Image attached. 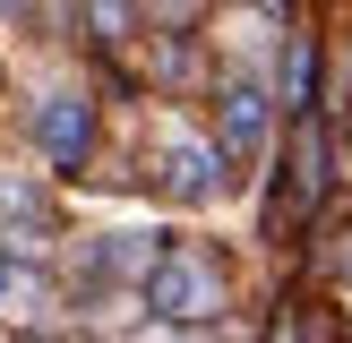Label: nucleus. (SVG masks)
I'll return each mask as SVG.
<instances>
[{"instance_id":"1","label":"nucleus","mask_w":352,"mask_h":343,"mask_svg":"<svg viewBox=\"0 0 352 343\" xmlns=\"http://www.w3.org/2000/svg\"><path fill=\"white\" fill-rule=\"evenodd\" d=\"M146 309H164L172 326H206L232 309V292H223V266L206 249H164L146 266Z\"/></svg>"},{"instance_id":"5","label":"nucleus","mask_w":352,"mask_h":343,"mask_svg":"<svg viewBox=\"0 0 352 343\" xmlns=\"http://www.w3.org/2000/svg\"><path fill=\"white\" fill-rule=\"evenodd\" d=\"M43 309H52L43 266H26V257H0V318H9V326H34Z\"/></svg>"},{"instance_id":"8","label":"nucleus","mask_w":352,"mask_h":343,"mask_svg":"<svg viewBox=\"0 0 352 343\" xmlns=\"http://www.w3.org/2000/svg\"><path fill=\"white\" fill-rule=\"evenodd\" d=\"M172 343H181V335H172Z\"/></svg>"},{"instance_id":"3","label":"nucleus","mask_w":352,"mask_h":343,"mask_svg":"<svg viewBox=\"0 0 352 343\" xmlns=\"http://www.w3.org/2000/svg\"><path fill=\"white\" fill-rule=\"evenodd\" d=\"M215 129H223V146H215L223 163H250V154L267 146V86H250V78H241V86H223Z\"/></svg>"},{"instance_id":"4","label":"nucleus","mask_w":352,"mask_h":343,"mask_svg":"<svg viewBox=\"0 0 352 343\" xmlns=\"http://www.w3.org/2000/svg\"><path fill=\"white\" fill-rule=\"evenodd\" d=\"M164 189H172L181 206H206V198L223 189V154L198 146V137H172V146H164Z\"/></svg>"},{"instance_id":"7","label":"nucleus","mask_w":352,"mask_h":343,"mask_svg":"<svg viewBox=\"0 0 352 343\" xmlns=\"http://www.w3.org/2000/svg\"><path fill=\"white\" fill-rule=\"evenodd\" d=\"M86 26H95L103 43H120V34H129V0H86Z\"/></svg>"},{"instance_id":"2","label":"nucleus","mask_w":352,"mask_h":343,"mask_svg":"<svg viewBox=\"0 0 352 343\" xmlns=\"http://www.w3.org/2000/svg\"><path fill=\"white\" fill-rule=\"evenodd\" d=\"M34 146L52 154V163H86V146H95V103L86 95H43L34 103Z\"/></svg>"},{"instance_id":"6","label":"nucleus","mask_w":352,"mask_h":343,"mask_svg":"<svg viewBox=\"0 0 352 343\" xmlns=\"http://www.w3.org/2000/svg\"><path fill=\"white\" fill-rule=\"evenodd\" d=\"M309 78H318V51H309V34L284 51V103H309Z\"/></svg>"}]
</instances>
